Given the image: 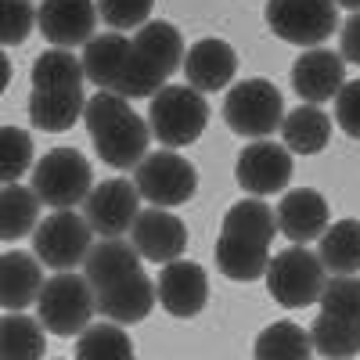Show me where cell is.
<instances>
[{"mask_svg": "<svg viewBox=\"0 0 360 360\" xmlns=\"http://www.w3.org/2000/svg\"><path fill=\"white\" fill-rule=\"evenodd\" d=\"M278 234V213L263 198H242L227 209L217 238V266L231 281H256L270 266V242Z\"/></svg>", "mask_w": 360, "mask_h": 360, "instance_id": "obj_1", "label": "cell"}, {"mask_svg": "<svg viewBox=\"0 0 360 360\" xmlns=\"http://www.w3.org/2000/svg\"><path fill=\"white\" fill-rule=\"evenodd\" d=\"M83 123L90 134V144L105 166L112 169H137L148 155V141H152V127L130 108V98L101 90V94L86 98Z\"/></svg>", "mask_w": 360, "mask_h": 360, "instance_id": "obj_2", "label": "cell"}, {"mask_svg": "<svg viewBox=\"0 0 360 360\" xmlns=\"http://www.w3.org/2000/svg\"><path fill=\"white\" fill-rule=\"evenodd\" d=\"M184 37L180 29L152 18L148 25L137 29V37H130V58H127V69L119 76V86L112 94H123V98H155L159 90L166 86V79L184 69Z\"/></svg>", "mask_w": 360, "mask_h": 360, "instance_id": "obj_3", "label": "cell"}, {"mask_svg": "<svg viewBox=\"0 0 360 360\" xmlns=\"http://www.w3.org/2000/svg\"><path fill=\"white\" fill-rule=\"evenodd\" d=\"M209 123V101L202 90L195 86H180V83H166L159 94L148 105V127L152 137L162 148H188L205 134Z\"/></svg>", "mask_w": 360, "mask_h": 360, "instance_id": "obj_4", "label": "cell"}, {"mask_svg": "<svg viewBox=\"0 0 360 360\" xmlns=\"http://www.w3.org/2000/svg\"><path fill=\"white\" fill-rule=\"evenodd\" d=\"M94 310H98L94 288H90L86 274H72V270H58L54 278H47L37 299V321L51 335H62V339L83 335Z\"/></svg>", "mask_w": 360, "mask_h": 360, "instance_id": "obj_5", "label": "cell"}, {"mask_svg": "<svg viewBox=\"0 0 360 360\" xmlns=\"http://www.w3.org/2000/svg\"><path fill=\"white\" fill-rule=\"evenodd\" d=\"M224 123L238 134V137H249V141H266L274 130H281L285 123V101H281V90L263 79H242L227 90L224 98Z\"/></svg>", "mask_w": 360, "mask_h": 360, "instance_id": "obj_6", "label": "cell"}, {"mask_svg": "<svg viewBox=\"0 0 360 360\" xmlns=\"http://www.w3.org/2000/svg\"><path fill=\"white\" fill-rule=\"evenodd\" d=\"M324 263L317 252H310L307 245H292L285 252H278L266 266V292L274 295V303H281L285 310H303L310 303H321L324 292Z\"/></svg>", "mask_w": 360, "mask_h": 360, "instance_id": "obj_7", "label": "cell"}, {"mask_svg": "<svg viewBox=\"0 0 360 360\" xmlns=\"http://www.w3.org/2000/svg\"><path fill=\"white\" fill-rule=\"evenodd\" d=\"M33 191L51 209H76L94 191V173L76 148H54L33 166Z\"/></svg>", "mask_w": 360, "mask_h": 360, "instance_id": "obj_8", "label": "cell"}, {"mask_svg": "<svg viewBox=\"0 0 360 360\" xmlns=\"http://www.w3.org/2000/svg\"><path fill=\"white\" fill-rule=\"evenodd\" d=\"M266 25L274 37L310 51L339 29V4L335 0H266Z\"/></svg>", "mask_w": 360, "mask_h": 360, "instance_id": "obj_9", "label": "cell"}, {"mask_svg": "<svg viewBox=\"0 0 360 360\" xmlns=\"http://www.w3.org/2000/svg\"><path fill=\"white\" fill-rule=\"evenodd\" d=\"M134 184L144 202H152L159 209L184 205L198 191V169L176 152H148L144 162L134 169Z\"/></svg>", "mask_w": 360, "mask_h": 360, "instance_id": "obj_10", "label": "cell"}, {"mask_svg": "<svg viewBox=\"0 0 360 360\" xmlns=\"http://www.w3.org/2000/svg\"><path fill=\"white\" fill-rule=\"evenodd\" d=\"M90 238H94V227L86 224V217L72 213V209H58L47 220H40V227L33 231V252L40 256L44 266L72 270L86 263L90 249H94Z\"/></svg>", "mask_w": 360, "mask_h": 360, "instance_id": "obj_11", "label": "cell"}, {"mask_svg": "<svg viewBox=\"0 0 360 360\" xmlns=\"http://www.w3.org/2000/svg\"><path fill=\"white\" fill-rule=\"evenodd\" d=\"M234 180L252 198L281 195L292 180V152L278 141H249L234 162Z\"/></svg>", "mask_w": 360, "mask_h": 360, "instance_id": "obj_12", "label": "cell"}, {"mask_svg": "<svg viewBox=\"0 0 360 360\" xmlns=\"http://www.w3.org/2000/svg\"><path fill=\"white\" fill-rule=\"evenodd\" d=\"M94 299H98V314L105 321H115V324H137L152 314V307L159 303V288L155 281L144 274L141 266L127 270V274H115L112 281L98 285L94 288Z\"/></svg>", "mask_w": 360, "mask_h": 360, "instance_id": "obj_13", "label": "cell"}, {"mask_svg": "<svg viewBox=\"0 0 360 360\" xmlns=\"http://www.w3.org/2000/svg\"><path fill=\"white\" fill-rule=\"evenodd\" d=\"M137 205H141V191L134 180H101L90 191V198L83 202V217L94 227V234L101 238H119L137 224Z\"/></svg>", "mask_w": 360, "mask_h": 360, "instance_id": "obj_14", "label": "cell"}, {"mask_svg": "<svg viewBox=\"0 0 360 360\" xmlns=\"http://www.w3.org/2000/svg\"><path fill=\"white\" fill-rule=\"evenodd\" d=\"M346 86V58L342 51H328V47H310L295 58L292 65V90L303 105H321L339 98V90Z\"/></svg>", "mask_w": 360, "mask_h": 360, "instance_id": "obj_15", "label": "cell"}, {"mask_svg": "<svg viewBox=\"0 0 360 360\" xmlns=\"http://www.w3.org/2000/svg\"><path fill=\"white\" fill-rule=\"evenodd\" d=\"M130 242L134 249L144 256V259H152V263H173L184 256L188 249V227L180 217H173L169 209H141V217L137 224L130 227Z\"/></svg>", "mask_w": 360, "mask_h": 360, "instance_id": "obj_16", "label": "cell"}, {"mask_svg": "<svg viewBox=\"0 0 360 360\" xmlns=\"http://www.w3.org/2000/svg\"><path fill=\"white\" fill-rule=\"evenodd\" d=\"M98 0H44L40 4V33L51 47H86L94 40Z\"/></svg>", "mask_w": 360, "mask_h": 360, "instance_id": "obj_17", "label": "cell"}, {"mask_svg": "<svg viewBox=\"0 0 360 360\" xmlns=\"http://www.w3.org/2000/svg\"><path fill=\"white\" fill-rule=\"evenodd\" d=\"M159 288V303L166 314L173 317H195L205 310V299H209V278L205 270L191 259H173L162 266V274L155 281Z\"/></svg>", "mask_w": 360, "mask_h": 360, "instance_id": "obj_18", "label": "cell"}, {"mask_svg": "<svg viewBox=\"0 0 360 360\" xmlns=\"http://www.w3.org/2000/svg\"><path fill=\"white\" fill-rule=\"evenodd\" d=\"M274 213H278V231L292 238L295 245H307L314 238H321L328 231V217H332L328 213V198L314 188H292Z\"/></svg>", "mask_w": 360, "mask_h": 360, "instance_id": "obj_19", "label": "cell"}, {"mask_svg": "<svg viewBox=\"0 0 360 360\" xmlns=\"http://www.w3.org/2000/svg\"><path fill=\"white\" fill-rule=\"evenodd\" d=\"M238 72V54L227 40H198L184 54V76L188 86L202 90V94H217L224 90Z\"/></svg>", "mask_w": 360, "mask_h": 360, "instance_id": "obj_20", "label": "cell"}, {"mask_svg": "<svg viewBox=\"0 0 360 360\" xmlns=\"http://www.w3.org/2000/svg\"><path fill=\"white\" fill-rule=\"evenodd\" d=\"M37 252H4L0 259V299L8 314H22L29 303H37L44 292V270Z\"/></svg>", "mask_w": 360, "mask_h": 360, "instance_id": "obj_21", "label": "cell"}, {"mask_svg": "<svg viewBox=\"0 0 360 360\" xmlns=\"http://www.w3.org/2000/svg\"><path fill=\"white\" fill-rule=\"evenodd\" d=\"M86 112L83 86H44L29 94V123L47 134H65Z\"/></svg>", "mask_w": 360, "mask_h": 360, "instance_id": "obj_22", "label": "cell"}, {"mask_svg": "<svg viewBox=\"0 0 360 360\" xmlns=\"http://www.w3.org/2000/svg\"><path fill=\"white\" fill-rule=\"evenodd\" d=\"M332 141V119H328L317 105H299L285 112L281 123V144L292 155H317Z\"/></svg>", "mask_w": 360, "mask_h": 360, "instance_id": "obj_23", "label": "cell"}, {"mask_svg": "<svg viewBox=\"0 0 360 360\" xmlns=\"http://www.w3.org/2000/svg\"><path fill=\"white\" fill-rule=\"evenodd\" d=\"M127 58H130V37H119V33L94 37L83 47V72L94 86L115 90L119 76L127 69Z\"/></svg>", "mask_w": 360, "mask_h": 360, "instance_id": "obj_24", "label": "cell"}, {"mask_svg": "<svg viewBox=\"0 0 360 360\" xmlns=\"http://www.w3.org/2000/svg\"><path fill=\"white\" fill-rule=\"evenodd\" d=\"M317 256L328 274H360V220L328 224L317 238Z\"/></svg>", "mask_w": 360, "mask_h": 360, "instance_id": "obj_25", "label": "cell"}, {"mask_svg": "<svg viewBox=\"0 0 360 360\" xmlns=\"http://www.w3.org/2000/svg\"><path fill=\"white\" fill-rule=\"evenodd\" d=\"M252 356L256 360H310L314 339L307 328H299L292 321H278V324H266L256 335Z\"/></svg>", "mask_w": 360, "mask_h": 360, "instance_id": "obj_26", "label": "cell"}, {"mask_svg": "<svg viewBox=\"0 0 360 360\" xmlns=\"http://www.w3.org/2000/svg\"><path fill=\"white\" fill-rule=\"evenodd\" d=\"M310 339L314 353H321L324 360H353L360 353V324L321 310L310 324Z\"/></svg>", "mask_w": 360, "mask_h": 360, "instance_id": "obj_27", "label": "cell"}, {"mask_svg": "<svg viewBox=\"0 0 360 360\" xmlns=\"http://www.w3.org/2000/svg\"><path fill=\"white\" fill-rule=\"evenodd\" d=\"M141 252L134 249V242H123V238H101V242L90 249L86 263H83V274L90 281V288H98L105 281H112L115 274H127V270L141 266Z\"/></svg>", "mask_w": 360, "mask_h": 360, "instance_id": "obj_28", "label": "cell"}, {"mask_svg": "<svg viewBox=\"0 0 360 360\" xmlns=\"http://www.w3.org/2000/svg\"><path fill=\"white\" fill-rule=\"evenodd\" d=\"M37 227H40V195L22 184H4V198H0V234H4V242H18Z\"/></svg>", "mask_w": 360, "mask_h": 360, "instance_id": "obj_29", "label": "cell"}, {"mask_svg": "<svg viewBox=\"0 0 360 360\" xmlns=\"http://www.w3.org/2000/svg\"><path fill=\"white\" fill-rule=\"evenodd\" d=\"M44 332L47 328L25 314H4L0 321V360H44Z\"/></svg>", "mask_w": 360, "mask_h": 360, "instance_id": "obj_30", "label": "cell"}, {"mask_svg": "<svg viewBox=\"0 0 360 360\" xmlns=\"http://www.w3.org/2000/svg\"><path fill=\"white\" fill-rule=\"evenodd\" d=\"M76 360H134V342L115 321L90 324L76 342Z\"/></svg>", "mask_w": 360, "mask_h": 360, "instance_id": "obj_31", "label": "cell"}, {"mask_svg": "<svg viewBox=\"0 0 360 360\" xmlns=\"http://www.w3.org/2000/svg\"><path fill=\"white\" fill-rule=\"evenodd\" d=\"M33 90L44 86H83L86 72H83V58L69 54L65 47H47L37 62H33Z\"/></svg>", "mask_w": 360, "mask_h": 360, "instance_id": "obj_32", "label": "cell"}, {"mask_svg": "<svg viewBox=\"0 0 360 360\" xmlns=\"http://www.w3.org/2000/svg\"><path fill=\"white\" fill-rule=\"evenodd\" d=\"M33 166V137L22 127L0 130V176L4 184H18V176Z\"/></svg>", "mask_w": 360, "mask_h": 360, "instance_id": "obj_33", "label": "cell"}, {"mask_svg": "<svg viewBox=\"0 0 360 360\" xmlns=\"http://www.w3.org/2000/svg\"><path fill=\"white\" fill-rule=\"evenodd\" d=\"M321 310L360 324V278L356 274H332L321 292Z\"/></svg>", "mask_w": 360, "mask_h": 360, "instance_id": "obj_34", "label": "cell"}, {"mask_svg": "<svg viewBox=\"0 0 360 360\" xmlns=\"http://www.w3.org/2000/svg\"><path fill=\"white\" fill-rule=\"evenodd\" d=\"M152 8H155V0H98V15L115 33L148 25L152 22Z\"/></svg>", "mask_w": 360, "mask_h": 360, "instance_id": "obj_35", "label": "cell"}, {"mask_svg": "<svg viewBox=\"0 0 360 360\" xmlns=\"http://www.w3.org/2000/svg\"><path fill=\"white\" fill-rule=\"evenodd\" d=\"M0 37H4L8 47L22 44L29 33H33V25H40V8H33L29 0H0Z\"/></svg>", "mask_w": 360, "mask_h": 360, "instance_id": "obj_36", "label": "cell"}, {"mask_svg": "<svg viewBox=\"0 0 360 360\" xmlns=\"http://www.w3.org/2000/svg\"><path fill=\"white\" fill-rule=\"evenodd\" d=\"M335 123L346 137L360 141V79H346L335 98Z\"/></svg>", "mask_w": 360, "mask_h": 360, "instance_id": "obj_37", "label": "cell"}, {"mask_svg": "<svg viewBox=\"0 0 360 360\" xmlns=\"http://www.w3.org/2000/svg\"><path fill=\"white\" fill-rule=\"evenodd\" d=\"M339 44H342V58H346V62L360 65V11H353V15L346 18Z\"/></svg>", "mask_w": 360, "mask_h": 360, "instance_id": "obj_38", "label": "cell"}, {"mask_svg": "<svg viewBox=\"0 0 360 360\" xmlns=\"http://www.w3.org/2000/svg\"><path fill=\"white\" fill-rule=\"evenodd\" d=\"M339 8H349V11H360V0H335Z\"/></svg>", "mask_w": 360, "mask_h": 360, "instance_id": "obj_39", "label": "cell"}]
</instances>
